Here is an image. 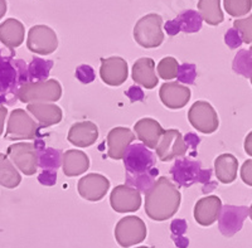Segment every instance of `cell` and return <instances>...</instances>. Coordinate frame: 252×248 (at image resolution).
I'll list each match as a JSON object with an SVG mask.
<instances>
[{
	"label": "cell",
	"instance_id": "cell-43",
	"mask_svg": "<svg viewBox=\"0 0 252 248\" xmlns=\"http://www.w3.org/2000/svg\"><path fill=\"white\" fill-rule=\"evenodd\" d=\"M187 229V223L183 219H177L172 223V231L177 234H183Z\"/></svg>",
	"mask_w": 252,
	"mask_h": 248
},
{
	"label": "cell",
	"instance_id": "cell-14",
	"mask_svg": "<svg viewBox=\"0 0 252 248\" xmlns=\"http://www.w3.org/2000/svg\"><path fill=\"white\" fill-rule=\"evenodd\" d=\"M77 189L83 199L90 200V202H98L109 191L110 182L103 175L91 173L86 177L81 178Z\"/></svg>",
	"mask_w": 252,
	"mask_h": 248
},
{
	"label": "cell",
	"instance_id": "cell-3",
	"mask_svg": "<svg viewBox=\"0 0 252 248\" xmlns=\"http://www.w3.org/2000/svg\"><path fill=\"white\" fill-rule=\"evenodd\" d=\"M29 82L28 64L17 60L14 52L0 49V105L12 106L24 83Z\"/></svg>",
	"mask_w": 252,
	"mask_h": 248
},
{
	"label": "cell",
	"instance_id": "cell-5",
	"mask_svg": "<svg viewBox=\"0 0 252 248\" xmlns=\"http://www.w3.org/2000/svg\"><path fill=\"white\" fill-rule=\"evenodd\" d=\"M62 96V86L57 80L27 82L22 86L18 98L24 103L57 102Z\"/></svg>",
	"mask_w": 252,
	"mask_h": 248
},
{
	"label": "cell",
	"instance_id": "cell-29",
	"mask_svg": "<svg viewBox=\"0 0 252 248\" xmlns=\"http://www.w3.org/2000/svg\"><path fill=\"white\" fill-rule=\"evenodd\" d=\"M22 182L19 171L15 169L9 157L0 154V186L6 189H14Z\"/></svg>",
	"mask_w": 252,
	"mask_h": 248
},
{
	"label": "cell",
	"instance_id": "cell-36",
	"mask_svg": "<svg viewBox=\"0 0 252 248\" xmlns=\"http://www.w3.org/2000/svg\"><path fill=\"white\" fill-rule=\"evenodd\" d=\"M177 78L179 82L186 83V85H192V83H194L195 78H197V69H195L194 64L184 63V64L179 66Z\"/></svg>",
	"mask_w": 252,
	"mask_h": 248
},
{
	"label": "cell",
	"instance_id": "cell-6",
	"mask_svg": "<svg viewBox=\"0 0 252 248\" xmlns=\"http://www.w3.org/2000/svg\"><path fill=\"white\" fill-rule=\"evenodd\" d=\"M163 18L159 14H148L138 20L134 27V39L143 48H157L164 42L161 31Z\"/></svg>",
	"mask_w": 252,
	"mask_h": 248
},
{
	"label": "cell",
	"instance_id": "cell-49",
	"mask_svg": "<svg viewBox=\"0 0 252 248\" xmlns=\"http://www.w3.org/2000/svg\"><path fill=\"white\" fill-rule=\"evenodd\" d=\"M136 248H150V247H146V246H141V247H136Z\"/></svg>",
	"mask_w": 252,
	"mask_h": 248
},
{
	"label": "cell",
	"instance_id": "cell-27",
	"mask_svg": "<svg viewBox=\"0 0 252 248\" xmlns=\"http://www.w3.org/2000/svg\"><path fill=\"white\" fill-rule=\"evenodd\" d=\"M34 144L38 149V166L43 170L57 171V169L62 166V154L60 150L46 148L42 139L35 140Z\"/></svg>",
	"mask_w": 252,
	"mask_h": 248
},
{
	"label": "cell",
	"instance_id": "cell-9",
	"mask_svg": "<svg viewBox=\"0 0 252 248\" xmlns=\"http://www.w3.org/2000/svg\"><path fill=\"white\" fill-rule=\"evenodd\" d=\"M6 156L23 174L28 177L35 174L38 169V149L35 144L18 143L10 145L6 150Z\"/></svg>",
	"mask_w": 252,
	"mask_h": 248
},
{
	"label": "cell",
	"instance_id": "cell-32",
	"mask_svg": "<svg viewBox=\"0 0 252 248\" xmlns=\"http://www.w3.org/2000/svg\"><path fill=\"white\" fill-rule=\"evenodd\" d=\"M233 71L240 73L244 77L252 76V55L250 51H240L233 60Z\"/></svg>",
	"mask_w": 252,
	"mask_h": 248
},
{
	"label": "cell",
	"instance_id": "cell-18",
	"mask_svg": "<svg viewBox=\"0 0 252 248\" xmlns=\"http://www.w3.org/2000/svg\"><path fill=\"white\" fill-rule=\"evenodd\" d=\"M201 164L198 161L188 159H179L174 163L170 169V174L175 180L178 186L189 188L194 183H198L199 174H201Z\"/></svg>",
	"mask_w": 252,
	"mask_h": 248
},
{
	"label": "cell",
	"instance_id": "cell-38",
	"mask_svg": "<svg viewBox=\"0 0 252 248\" xmlns=\"http://www.w3.org/2000/svg\"><path fill=\"white\" fill-rule=\"evenodd\" d=\"M224 42H226V44L231 49H236L242 44V38H241L237 29L231 28L227 31L226 35H224Z\"/></svg>",
	"mask_w": 252,
	"mask_h": 248
},
{
	"label": "cell",
	"instance_id": "cell-19",
	"mask_svg": "<svg viewBox=\"0 0 252 248\" xmlns=\"http://www.w3.org/2000/svg\"><path fill=\"white\" fill-rule=\"evenodd\" d=\"M136 139L134 132L127 127H115L107 135V155L114 160H121L130 144Z\"/></svg>",
	"mask_w": 252,
	"mask_h": 248
},
{
	"label": "cell",
	"instance_id": "cell-47",
	"mask_svg": "<svg viewBox=\"0 0 252 248\" xmlns=\"http://www.w3.org/2000/svg\"><path fill=\"white\" fill-rule=\"evenodd\" d=\"M6 9H8V5H6V0H0V19L5 15Z\"/></svg>",
	"mask_w": 252,
	"mask_h": 248
},
{
	"label": "cell",
	"instance_id": "cell-42",
	"mask_svg": "<svg viewBox=\"0 0 252 248\" xmlns=\"http://www.w3.org/2000/svg\"><path fill=\"white\" fill-rule=\"evenodd\" d=\"M164 28H165V31H166V34L170 35V37H173V35H177L178 33L181 31V29H179V27H178L177 22H175V19L166 22L165 26H164Z\"/></svg>",
	"mask_w": 252,
	"mask_h": 248
},
{
	"label": "cell",
	"instance_id": "cell-45",
	"mask_svg": "<svg viewBox=\"0 0 252 248\" xmlns=\"http://www.w3.org/2000/svg\"><path fill=\"white\" fill-rule=\"evenodd\" d=\"M6 115H8V109L4 106H0V136L4 131V121H5Z\"/></svg>",
	"mask_w": 252,
	"mask_h": 248
},
{
	"label": "cell",
	"instance_id": "cell-8",
	"mask_svg": "<svg viewBox=\"0 0 252 248\" xmlns=\"http://www.w3.org/2000/svg\"><path fill=\"white\" fill-rule=\"evenodd\" d=\"M190 125L203 134H213L218 130L220 120L213 106L207 101H197L188 111Z\"/></svg>",
	"mask_w": 252,
	"mask_h": 248
},
{
	"label": "cell",
	"instance_id": "cell-13",
	"mask_svg": "<svg viewBox=\"0 0 252 248\" xmlns=\"http://www.w3.org/2000/svg\"><path fill=\"white\" fill-rule=\"evenodd\" d=\"M100 76L101 80L111 87L123 85L129 76L127 62L121 57L101 58Z\"/></svg>",
	"mask_w": 252,
	"mask_h": 248
},
{
	"label": "cell",
	"instance_id": "cell-21",
	"mask_svg": "<svg viewBox=\"0 0 252 248\" xmlns=\"http://www.w3.org/2000/svg\"><path fill=\"white\" fill-rule=\"evenodd\" d=\"M98 137V128L91 121H82L72 125L68 131V141L78 148H89L96 143Z\"/></svg>",
	"mask_w": 252,
	"mask_h": 248
},
{
	"label": "cell",
	"instance_id": "cell-37",
	"mask_svg": "<svg viewBox=\"0 0 252 248\" xmlns=\"http://www.w3.org/2000/svg\"><path fill=\"white\" fill-rule=\"evenodd\" d=\"M94 71L91 66L89 64H81V66L77 67L76 69V78L80 81L81 83H91L94 81Z\"/></svg>",
	"mask_w": 252,
	"mask_h": 248
},
{
	"label": "cell",
	"instance_id": "cell-28",
	"mask_svg": "<svg viewBox=\"0 0 252 248\" xmlns=\"http://www.w3.org/2000/svg\"><path fill=\"white\" fill-rule=\"evenodd\" d=\"M198 10L202 19L209 26H218L224 20L223 12L220 9V0H199Z\"/></svg>",
	"mask_w": 252,
	"mask_h": 248
},
{
	"label": "cell",
	"instance_id": "cell-35",
	"mask_svg": "<svg viewBox=\"0 0 252 248\" xmlns=\"http://www.w3.org/2000/svg\"><path fill=\"white\" fill-rule=\"evenodd\" d=\"M233 28L238 31L241 38H242V42L247 43V44L252 43V14L244 19L235 20Z\"/></svg>",
	"mask_w": 252,
	"mask_h": 248
},
{
	"label": "cell",
	"instance_id": "cell-31",
	"mask_svg": "<svg viewBox=\"0 0 252 248\" xmlns=\"http://www.w3.org/2000/svg\"><path fill=\"white\" fill-rule=\"evenodd\" d=\"M53 67L52 61L42 60V58H33L28 64V78L29 82H39V81H47Z\"/></svg>",
	"mask_w": 252,
	"mask_h": 248
},
{
	"label": "cell",
	"instance_id": "cell-16",
	"mask_svg": "<svg viewBox=\"0 0 252 248\" xmlns=\"http://www.w3.org/2000/svg\"><path fill=\"white\" fill-rule=\"evenodd\" d=\"M190 94L192 92L187 86L178 82L164 83L159 91L161 102L170 110L183 109L190 100Z\"/></svg>",
	"mask_w": 252,
	"mask_h": 248
},
{
	"label": "cell",
	"instance_id": "cell-34",
	"mask_svg": "<svg viewBox=\"0 0 252 248\" xmlns=\"http://www.w3.org/2000/svg\"><path fill=\"white\" fill-rule=\"evenodd\" d=\"M178 68H179V63L175 58L165 57L159 62L158 64V74L159 77L163 80H173L177 77Z\"/></svg>",
	"mask_w": 252,
	"mask_h": 248
},
{
	"label": "cell",
	"instance_id": "cell-50",
	"mask_svg": "<svg viewBox=\"0 0 252 248\" xmlns=\"http://www.w3.org/2000/svg\"><path fill=\"white\" fill-rule=\"evenodd\" d=\"M250 52H251V55H252V46H251V48H250Z\"/></svg>",
	"mask_w": 252,
	"mask_h": 248
},
{
	"label": "cell",
	"instance_id": "cell-26",
	"mask_svg": "<svg viewBox=\"0 0 252 248\" xmlns=\"http://www.w3.org/2000/svg\"><path fill=\"white\" fill-rule=\"evenodd\" d=\"M238 160L232 154H222L215 160V173L223 184H231L237 178Z\"/></svg>",
	"mask_w": 252,
	"mask_h": 248
},
{
	"label": "cell",
	"instance_id": "cell-41",
	"mask_svg": "<svg viewBox=\"0 0 252 248\" xmlns=\"http://www.w3.org/2000/svg\"><path fill=\"white\" fill-rule=\"evenodd\" d=\"M126 96L129 97L131 102L144 100V92L139 89L138 86H132V87H130V89L127 90V92H126Z\"/></svg>",
	"mask_w": 252,
	"mask_h": 248
},
{
	"label": "cell",
	"instance_id": "cell-1",
	"mask_svg": "<svg viewBox=\"0 0 252 248\" xmlns=\"http://www.w3.org/2000/svg\"><path fill=\"white\" fill-rule=\"evenodd\" d=\"M126 186L146 193L157 182L159 170L155 168V155L144 144H132L124 154Z\"/></svg>",
	"mask_w": 252,
	"mask_h": 248
},
{
	"label": "cell",
	"instance_id": "cell-20",
	"mask_svg": "<svg viewBox=\"0 0 252 248\" xmlns=\"http://www.w3.org/2000/svg\"><path fill=\"white\" fill-rule=\"evenodd\" d=\"M134 130L136 132V137L148 149H157L158 144L165 132L160 124L154 119H149V117L139 120L135 124Z\"/></svg>",
	"mask_w": 252,
	"mask_h": 248
},
{
	"label": "cell",
	"instance_id": "cell-23",
	"mask_svg": "<svg viewBox=\"0 0 252 248\" xmlns=\"http://www.w3.org/2000/svg\"><path fill=\"white\" fill-rule=\"evenodd\" d=\"M132 80L146 90H153L159 82L155 73V63L152 58H140L134 63L131 71Z\"/></svg>",
	"mask_w": 252,
	"mask_h": 248
},
{
	"label": "cell",
	"instance_id": "cell-44",
	"mask_svg": "<svg viewBox=\"0 0 252 248\" xmlns=\"http://www.w3.org/2000/svg\"><path fill=\"white\" fill-rule=\"evenodd\" d=\"M184 141H186L187 146H190V148L195 149L198 144H199V141H201V139H199L195 134H193V132H189V134H187L186 137H184Z\"/></svg>",
	"mask_w": 252,
	"mask_h": 248
},
{
	"label": "cell",
	"instance_id": "cell-12",
	"mask_svg": "<svg viewBox=\"0 0 252 248\" xmlns=\"http://www.w3.org/2000/svg\"><path fill=\"white\" fill-rule=\"evenodd\" d=\"M110 204L118 213L136 212L141 207V194L129 186H118L110 194Z\"/></svg>",
	"mask_w": 252,
	"mask_h": 248
},
{
	"label": "cell",
	"instance_id": "cell-48",
	"mask_svg": "<svg viewBox=\"0 0 252 248\" xmlns=\"http://www.w3.org/2000/svg\"><path fill=\"white\" fill-rule=\"evenodd\" d=\"M249 216H250V218H251V220H252V204H251V207L249 208Z\"/></svg>",
	"mask_w": 252,
	"mask_h": 248
},
{
	"label": "cell",
	"instance_id": "cell-15",
	"mask_svg": "<svg viewBox=\"0 0 252 248\" xmlns=\"http://www.w3.org/2000/svg\"><path fill=\"white\" fill-rule=\"evenodd\" d=\"M249 209L246 207H235L226 206L222 207L220 218H218V225L220 231L226 237H231L242 228L245 219L247 217Z\"/></svg>",
	"mask_w": 252,
	"mask_h": 248
},
{
	"label": "cell",
	"instance_id": "cell-30",
	"mask_svg": "<svg viewBox=\"0 0 252 248\" xmlns=\"http://www.w3.org/2000/svg\"><path fill=\"white\" fill-rule=\"evenodd\" d=\"M202 17L195 10H187L175 18L178 27L184 33H197L202 28Z\"/></svg>",
	"mask_w": 252,
	"mask_h": 248
},
{
	"label": "cell",
	"instance_id": "cell-22",
	"mask_svg": "<svg viewBox=\"0 0 252 248\" xmlns=\"http://www.w3.org/2000/svg\"><path fill=\"white\" fill-rule=\"evenodd\" d=\"M27 110L34 116V119L38 121V124H39L42 127H49V126L56 125V124L62 121V110H61L58 106H56L55 103H28Z\"/></svg>",
	"mask_w": 252,
	"mask_h": 248
},
{
	"label": "cell",
	"instance_id": "cell-40",
	"mask_svg": "<svg viewBox=\"0 0 252 248\" xmlns=\"http://www.w3.org/2000/svg\"><path fill=\"white\" fill-rule=\"evenodd\" d=\"M241 179L245 184L252 186V159L246 160L244 165L241 166Z\"/></svg>",
	"mask_w": 252,
	"mask_h": 248
},
{
	"label": "cell",
	"instance_id": "cell-51",
	"mask_svg": "<svg viewBox=\"0 0 252 248\" xmlns=\"http://www.w3.org/2000/svg\"><path fill=\"white\" fill-rule=\"evenodd\" d=\"M250 78H251V85H252V76H251V77H250Z\"/></svg>",
	"mask_w": 252,
	"mask_h": 248
},
{
	"label": "cell",
	"instance_id": "cell-2",
	"mask_svg": "<svg viewBox=\"0 0 252 248\" xmlns=\"http://www.w3.org/2000/svg\"><path fill=\"white\" fill-rule=\"evenodd\" d=\"M181 200L177 186L166 177H160L145 193V213L150 219L163 222L177 213Z\"/></svg>",
	"mask_w": 252,
	"mask_h": 248
},
{
	"label": "cell",
	"instance_id": "cell-46",
	"mask_svg": "<svg viewBox=\"0 0 252 248\" xmlns=\"http://www.w3.org/2000/svg\"><path fill=\"white\" fill-rule=\"evenodd\" d=\"M244 146H245V152L247 153V155L252 156V131L250 132V134L246 136V139H245Z\"/></svg>",
	"mask_w": 252,
	"mask_h": 248
},
{
	"label": "cell",
	"instance_id": "cell-11",
	"mask_svg": "<svg viewBox=\"0 0 252 248\" xmlns=\"http://www.w3.org/2000/svg\"><path fill=\"white\" fill-rule=\"evenodd\" d=\"M188 146L179 130H165L163 137L157 146V155L161 161H170L175 157L184 156Z\"/></svg>",
	"mask_w": 252,
	"mask_h": 248
},
{
	"label": "cell",
	"instance_id": "cell-17",
	"mask_svg": "<svg viewBox=\"0 0 252 248\" xmlns=\"http://www.w3.org/2000/svg\"><path fill=\"white\" fill-rule=\"evenodd\" d=\"M222 211V202L217 195L203 197L194 206V219L203 227L212 225L220 218Z\"/></svg>",
	"mask_w": 252,
	"mask_h": 248
},
{
	"label": "cell",
	"instance_id": "cell-24",
	"mask_svg": "<svg viewBox=\"0 0 252 248\" xmlns=\"http://www.w3.org/2000/svg\"><path fill=\"white\" fill-rule=\"evenodd\" d=\"M24 35H26V29L18 19L9 18L0 24V42L9 49L22 46Z\"/></svg>",
	"mask_w": 252,
	"mask_h": 248
},
{
	"label": "cell",
	"instance_id": "cell-7",
	"mask_svg": "<svg viewBox=\"0 0 252 248\" xmlns=\"http://www.w3.org/2000/svg\"><path fill=\"white\" fill-rule=\"evenodd\" d=\"M148 229L143 219L129 216L120 219L115 227V238L121 247H131L141 243L146 238Z\"/></svg>",
	"mask_w": 252,
	"mask_h": 248
},
{
	"label": "cell",
	"instance_id": "cell-33",
	"mask_svg": "<svg viewBox=\"0 0 252 248\" xmlns=\"http://www.w3.org/2000/svg\"><path fill=\"white\" fill-rule=\"evenodd\" d=\"M224 10L231 17H242L246 15L252 8V0H224Z\"/></svg>",
	"mask_w": 252,
	"mask_h": 248
},
{
	"label": "cell",
	"instance_id": "cell-4",
	"mask_svg": "<svg viewBox=\"0 0 252 248\" xmlns=\"http://www.w3.org/2000/svg\"><path fill=\"white\" fill-rule=\"evenodd\" d=\"M40 128L42 126L32 116H29L28 112L23 109H15L12 111L8 120L6 126L5 139L6 140H39L42 137L40 135Z\"/></svg>",
	"mask_w": 252,
	"mask_h": 248
},
{
	"label": "cell",
	"instance_id": "cell-25",
	"mask_svg": "<svg viewBox=\"0 0 252 248\" xmlns=\"http://www.w3.org/2000/svg\"><path fill=\"white\" fill-rule=\"evenodd\" d=\"M90 168V159L81 150H67L62 155V169L66 177H78Z\"/></svg>",
	"mask_w": 252,
	"mask_h": 248
},
{
	"label": "cell",
	"instance_id": "cell-39",
	"mask_svg": "<svg viewBox=\"0 0 252 248\" xmlns=\"http://www.w3.org/2000/svg\"><path fill=\"white\" fill-rule=\"evenodd\" d=\"M40 184H43L46 186H55L56 182H57V171L52 170H43L38 177Z\"/></svg>",
	"mask_w": 252,
	"mask_h": 248
},
{
	"label": "cell",
	"instance_id": "cell-10",
	"mask_svg": "<svg viewBox=\"0 0 252 248\" xmlns=\"http://www.w3.org/2000/svg\"><path fill=\"white\" fill-rule=\"evenodd\" d=\"M27 47L35 55H51L58 48L57 34L53 29L43 24L32 27L28 31Z\"/></svg>",
	"mask_w": 252,
	"mask_h": 248
}]
</instances>
